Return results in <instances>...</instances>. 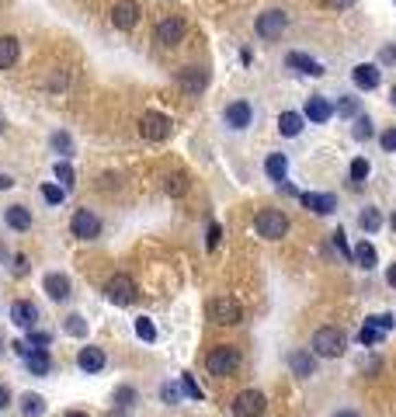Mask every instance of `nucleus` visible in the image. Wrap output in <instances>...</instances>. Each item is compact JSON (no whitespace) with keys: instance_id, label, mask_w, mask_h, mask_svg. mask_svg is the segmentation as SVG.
<instances>
[{"instance_id":"1","label":"nucleus","mask_w":396,"mask_h":417,"mask_svg":"<svg viewBox=\"0 0 396 417\" xmlns=\"http://www.w3.org/2000/svg\"><path fill=\"white\" fill-rule=\"evenodd\" d=\"M205 369H209V376H219V379L233 376L240 369V348H233V344H216L205 355Z\"/></svg>"},{"instance_id":"2","label":"nucleus","mask_w":396,"mask_h":417,"mask_svg":"<svg viewBox=\"0 0 396 417\" xmlns=\"http://www.w3.org/2000/svg\"><path fill=\"white\" fill-rule=\"evenodd\" d=\"M348 351V337L341 327H316L313 331V355L316 358H341Z\"/></svg>"},{"instance_id":"3","label":"nucleus","mask_w":396,"mask_h":417,"mask_svg":"<svg viewBox=\"0 0 396 417\" xmlns=\"http://www.w3.org/2000/svg\"><path fill=\"white\" fill-rule=\"evenodd\" d=\"M254 230L261 240H281L289 233V216L281 213V208H261L254 216Z\"/></svg>"},{"instance_id":"4","label":"nucleus","mask_w":396,"mask_h":417,"mask_svg":"<svg viewBox=\"0 0 396 417\" xmlns=\"http://www.w3.org/2000/svg\"><path fill=\"white\" fill-rule=\"evenodd\" d=\"M205 313H209V320H212V324H219V327H237V324L244 320L240 302H237V299H230V296H216V299H209Z\"/></svg>"},{"instance_id":"5","label":"nucleus","mask_w":396,"mask_h":417,"mask_svg":"<svg viewBox=\"0 0 396 417\" xmlns=\"http://www.w3.org/2000/svg\"><path fill=\"white\" fill-rule=\"evenodd\" d=\"M286 28H289V14L281 11V8H268V11H261L257 21H254V32H257V38H264V42H275Z\"/></svg>"},{"instance_id":"6","label":"nucleus","mask_w":396,"mask_h":417,"mask_svg":"<svg viewBox=\"0 0 396 417\" xmlns=\"http://www.w3.org/2000/svg\"><path fill=\"white\" fill-rule=\"evenodd\" d=\"M104 296H108V302H115V306H132L136 302V282H132V275H111L108 282H104Z\"/></svg>"},{"instance_id":"7","label":"nucleus","mask_w":396,"mask_h":417,"mask_svg":"<svg viewBox=\"0 0 396 417\" xmlns=\"http://www.w3.org/2000/svg\"><path fill=\"white\" fill-rule=\"evenodd\" d=\"M171 119H167L163 112H146L143 119H139V136L143 139H150V143H163L167 136H171Z\"/></svg>"},{"instance_id":"8","label":"nucleus","mask_w":396,"mask_h":417,"mask_svg":"<svg viewBox=\"0 0 396 417\" xmlns=\"http://www.w3.org/2000/svg\"><path fill=\"white\" fill-rule=\"evenodd\" d=\"M70 233L77 240H94L101 237V216L94 213V208H77L73 219H70Z\"/></svg>"},{"instance_id":"9","label":"nucleus","mask_w":396,"mask_h":417,"mask_svg":"<svg viewBox=\"0 0 396 417\" xmlns=\"http://www.w3.org/2000/svg\"><path fill=\"white\" fill-rule=\"evenodd\" d=\"M233 417H264V407H268V400H264V393L261 390H244V393H237L233 396Z\"/></svg>"},{"instance_id":"10","label":"nucleus","mask_w":396,"mask_h":417,"mask_svg":"<svg viewBox=\"0 0 396 417\" xmlns=\"http://www.w3.org/2000/svg\"><path fill=\"white\" fill-rule=\"evenodd\" d=\"M222 122L230 126L233 132H244V129L254 122V108H251V101H230V104H226V112H222Z\"/></svg>"},{"instance_id":"11","label":"nucleus","mask_w":396,"mask_h":417,"mask_svg":"<svg viewBox=\"0 0 396 417\" xmlns=\"http://www.w3.org/2000/svg\"><path fill=\"white\" fill-rule=\"evenodd\" d=\"M299 205L310 208V213H316V216H330L337 208V195H330V191H299Z\"/></svg>"},{"instance_id":"12","label":"nucleus","mask_w":396,"mask_h":417,"mask_svg":"<svg viewBox=\"0 0 396 417\" xmlns=\"http://www.w3.org/2000/svg\"><path fill=\"white\" fill-rule=\"evenodd\" d=\"M139 4L136 0H119L115 8H111V25L115 28H122V32H129V28H136L139 25Z\"/></svg>"},{"instance_id":"13","label":"nucleus","mask_w":396,"mask_h":417,"mask_svg":"<svg viewBox=\"0 0 396 417\" xmlns=\"http://www.w3.org/2000/svg\"><path fill=\"white\" fill-rule=\"evenodd\" d=\"M185 32H188L185 18L171 14V18H163V21L156 25V42H160V45H178V42L185 38Z\"/></svg>"},{"instance_id":"14","label":"nucleus","mask_w":396,"mask_h":417,"mask_svg":"<svg viewBox=\"0 0 396 417\" xmlns=\"http://www.w3.org/2000/svg\"><path fill=\"white\" fill-rule=\"evenodd\" d=\"M70 289H73V285H70V278H67L63 272H49V275L42 278V292H45L52 302H67V299H70Z\"/></svg>"},{"instance_id":"15","label":"nucleus","mask_w":396,"mask_h":417,"mask_svg":"<svg viewBox=\"0 0 396 417\" xmlns=\"http://www.w3.org/2000/svg\"><path fill=\"white\" fill-rule=\"evenodd\" d=\"M303 119H310V122H316V126H327V122L334 119V104H330L323 94H313V97L306 101V108H303Z\"/></svg>"},{"instance_id":"16","label":"nucleus","mask_w":396,"mask_h":417,"mask_svg":"<svg viewBox=\"0 0 396 417\" xmlns=\"http://www.w3.org/2000/svg\"><path fill=\"white\" fill-rule=\"evenodd\" d=\"M11 324H14V327H21V331H32V327L38 324V306H35V302H28V299L11 302Z\"/></svg>"},{"instance_id":"17","label":"nucleus","mask_w":396,"mask_h":417,"mask_svg":"<svg viewBox=\"0 0 396 417\" xmlns=\"http://www.w3.org/2000/svg\"><path fill=\"white\" fill-rule=\"evenodd\" d=\"M104 365H108V355H104L101 348H94V344H91V348H80V351H77V369H80V372L94 376V372H101V369H104Z\"/></svg>"},{"instance_id":"18","label":"nucleus","mask_w":396,"mask_h":417,"mask_svg":"<svg viewBox=\"0 0 396 417\" xmlns=\"http://www.w3.org/2000/svg\"><path fill=\"white\" fill-rule=\"evenodd\" d=\"M178 84H181L188 94H202V91L209 87V70H205V67H185V70L178 73Z\"/></svg>"},{"instance_id":"19","label":"nucleus","mask_w":396,"mask_h":417,"mask_svg":"<svg viewBox=\"0 0 396 417\" xmlns=\"http://www.w3.org/2000/svg\"><path fill=\"white\" fill-rule=\"evenodd\" d=\"M351 80H355V87H362V91H375V87L382 84V70H379L375 63H358V67L351 70Z\"/></svg>"},{"instance_id":"20","label":"nucleus","mask_w":396,"mask_h":417,"mask_svg":"<svg viewBox=\"0 0 396 417\" xmlns=\"http://www.w3.org/2000/svg\"><path fill=\"white\" fill-rule=\"evenodd\" d=\"M264 174H268L275 184L286 188V178H289V156H286V153H268V156H264Z\"/></svg>"},{"instance_id":"21","label":"nucleus","mask_w":396,"mask_h":417,"mask_svg":"<svg viewBox=\"0 0 396 417\" xmlns=\"http://www.w3.org/2000/svg\"><path fill=\"white\" fill-rule=\"evenodd\" d=\"M286 67H292V70H299V73H306V77H323V63H316L313 56H306V52H289L286 56Z\"/></svg>"},{"instance_id":"22","label":"nucleus","mask_w":396,"mask_h":417,"mask_svg":"<svg viewBox=\"0 0 396 417\" xmlns=\"http://www.w3.org/2000/svg\"><path fill=\"white\" fill-rule=\"evenodd\" d=\"M289 369L299 376V379H310L316 372V355L313 351H292L289 355Z\"/></svg>"},{"instance_id":"23","label":"nucleus","mask_w":396,"mask_h":417,"mask_svg":"<svg viewBox=\"0 0 396 417\" xmlns=\"http://www.w3.org/2000/svg\"><path fill=\"white\" fill-rule=\"evenodd\" d=\"M303 129H306L303 112H281V115H278V132L286 136V139H296Z\"/></svg>"},{"instance_id":"24","label":"nucleus","mask_w":396,"mask_h":417,"mask_svg":"<svg viewBox=\"0 0 396 417\" xmlns=\"http://www.w3.org/2000/svg\"><path fill=\"white\" fill-rule=\"evenodd\" d=\"M4 223L18 233L32 230V208L28 205H8V213H4Z\"/></svg>"},{"instance_id":"25","label":"nucleus","mask_w":396,"mask_h":417,"mask_svg":"<svg viewBox=\"0 0 396 417\" xmlns=\"http://www.w3.org/2000/svg\"><path fill=\"white\" fill-rule=\"evenodd\" d=\"M351 261L358 268H365V272H372L375 265H379V257H375V247L369 243V240H358L355 243V250H351Z\"/></svg>"},{"instance_id":"26","label":"nucleus","mask_w":396,"mask_h":417,"mask_svg":"<svg viewBox=\"0 0 396 417\" xmlns=\"http://www.w3.org/2000/svg\"><path fill=\"white\" fill-rule=\"evenodd\" d=\"M18 60V38L14 35H0V70H11Z\"/></svg>"},{"instance_id":"27","label":"nucleus","mask_w":396,"mask_h":417,"mask_svg":"<svg viewBox=\"0 0 396 417\" xmlns=\"http://www.w3.org/2000/svg\"><path fill=\"white\" fill-rule=\"evenodd\" d=\"M45 407H49V403H45L42 393H25V396H21V414H25V417H42Z\"/></svg>"},{"instance_id":"28","label":"nucleus","mask_w":396,"mask_h":417,"mask_svg":"<svg viewBox=\"0 0 396 417\" xmlns=\"http://www.w3.org/2000/svg\"><path fill=\"white\" fill-rule=\"evenodd\" d=\"M25 365H28L32 376H45V372L52 369V358H49V351H32V355L25 358Z\"/></svg>"},{"instance_id":"29","label":"nucleus","mask_w":396,"mask_h":417,"mask_svg":"<svg viewBox=\"0 0 396 417\" xmlns=\"http://www.w3.org/2000/svg\"><path fill=\"white\" fill-rule=\"evenodd\" d=\"M358 223H362V230H365V233H375V230H382V213H379L375 205H369V208H362Z\"/></svg>"},{"instance_id":"30","label":"nucleus","mask_w":396,"mask_h":417,"mask_svg":"<svg viewBox=\"0 0 396 417\" xmlns=\"http://www.w3.org/2000/svg\"><path fill=\"white\" fill-rule=\"evenodd\" d=\"M369 160H365V156H355V160H351V167H348V174H351V188H362L365 184V178H369Z\"/></svg>"},{"instance_id":"31","label":"nucleus","mask_w":396,"mask_h":417,"mask_svg":"<svg viewBox=\"0 0 396 417\" xmlns=\"http://www.w3.org/2000/svg\"><path fill=\"white\" fill-rule=\"evenodd\" d=\"M63 331H67L70 337H87V320L80 317V313H70L67 324H63Z\"/></svg>"},{"instance_id":"32","label":"nucleus","mask_w":396,"mask_h":417,"mask_svg":"<svg viewBox=\"0 0 396 417\" xmlns=\"http://www.w3.org/2000/svg\"><path fill=\"white\" fill-rule=\"evenodd\" d=\"M136 337H139V341H146V344H153V341H156V327H153V320H150V317H136Z\"/></svg>"},{"instance_id":"33","label":"nucleus","mask_w":396,"mask_h":417,"mask_svg":"<svg viewBox=\"0 0 396 417\" xmlns=\"http://www.w3.org/2000/svg\"><path fill=\"white\" fill-rule=\"evenodd\" d=\"M49 344H52V334H49V331H38V327L28 331V348H32V351H45Z\"/></svg>"},{"instance_id":"34","label":"nucleus","mask_w":396,"mask_h":417,"mask_svg":"<svg viewBox=\"0 0 396 417\" xmlns=\"http://www.w3.org/2000/svg\"><path fill=\"white\" fill-rule=\"evenodd\" d=\"M167 195H174V198H181L185 191H188V174H171V178H167Z\"/></svg>"},{"instance_id":"35","label":"nucleus","mask_w":396,"mask_h":417,"mask_svg":"<svg viewBox=\"0 0 396 417\" xmlns=\"http://www.w3.org/2000/svg\"><path fill=\"white\" fill-rule=\"evenodd\" d=\"M56 178H60V184L70 191L73 188V181H77V174H73V167L67 164V160H60V164H56Z\"/></svg>"},{"instance_id":"36","label":"nucleus","mask_w":396,"mask_h":417,"mask_svg":"<svg viewBox=\"0 0 396 417\" xmlns=\"http://www.w3.org/2000/svg\"><path fill=\"white\" fill-rule=\"evenodd\" d=\"M42 198H45L49 205H60V202L67 198V188H60V184H42Z\"/></svg>"},{"instance_id":"37","label":"nucleus","mask_w":396,"mask_h":417,"mask_svg":"<svg viewBox=\"0 0 396 417\" xmlns=\"http://www.w3.org/2000/svg\"><path fill=\"white\" fill-rule=\"evenodd\" d=\"M52 146L70 156V153H73V136H70V132H52Z\"/></svg>"},{"instance_id":"38","label":"nucleus","mask_w":396,"mask_h":417,"mask_svg":"<svg viewBox=\"0 0 396 417\" xmlns=\"http://www.w3.org/2000/svg\"><path fill=\"white\" fill-rule=\"evenodd\" d=\"M365 324H369V327H375V331H382V334H386V331H389V327H393V313H375V317H369V320H365Z\"/></svg>"},{"instance_id":"39","label":"nucleus","mask_w":396,"mask_h":417,"mask_svg":"<svg viewBox=\"0 0 396 417\" xmlns=\"http://www.w3.org/2000/svg\"><path fill=\"white\" fill-rule=\"evenodd\" d=\"M181 390H185V393H188L191 400H202V396H205V393L198 390V383L191 379V372H181Z\"/></svg>"},{"instance_id":"40","label":"nucleus","mask_w":396,"mask_h":417,"mask_svg":"<svg viewBox=\"0 0 396 417\" xmlns=\"http://www.w3.org/2000/svg\"><path fill=\"white\" fill-rule=\"evenodd\" d=\"M372 136V119L369 115H358V122H355V139L362 143V139H369Z\"/></svg>"},{"instance_id":"41","label":"nucleus","mask_w":396,"mask_h":417,"mask_svg":"<svg viewBox=\"0 0 396 417\" xmlns=\"http://www.w3.org/2000/svg\"><path fill=\"white\" fill-rule=\"evenodd\" d=\"M115 403H119V407H132V403H136V390H132V386H119V390H115Z\"/></svg>"},{"instance_id":"42","label":"nucleus","mask_w":396,"mask_h":417,"mask_svg":"<svg viewBox=\"0 0 396 417\" xmlns=\"http://www.w3.org/2000/svg\"><path fill=\"white\" fill-rule=\"evenodd\" d=\"M379 143H382V150H386V153H396V126L382 129V132H379Z\"/></svg>"},{"instance_id":"43","label":"nucleus","mask_w":396,"mask_h":417,"mask_svg":"<svg viewBox=\"0 0 396 417\" xmlns=\"http://www.w3.org/2000/svg\"><path fill=\"white\" fill-rule=\"evenodd\" d=\"M160 396H163V403H178V400H181L178 383H163V386H160Z\"/></svg>"},{"instance_id":"44","label":"nucleus","mask_w":396,"mask_h":417,"mask_svg":"<svg viewBox=\"0 0 396 417\" xmlns=\"http://www.w3.org/2000/svg\"><path fill=\"white\" fill-rule=\"evenodd\" d=\"M358 341H362V344H379V341H382V331H375V327L365 324V327L358 331Z\"/></svg>"},{"instance_id":"45","label":"nucleus","mask_w":396,"mask_h":417,"mask_svg":"<svg viewBox=\"0 0 396 417\" xmlns=\"http://www.w3.org/2000/svg\"><path fill=\"white\" fill-rule=\"evenodd\" d=\"M219 240H222V226L219 223H209V250H216Z\"/></svg>"},{"instance_id":"46","label":"nucleus","mask_w":396,"mask_h":417,"mask_svg":"<svg viewBox=\"0 0 396 417\" xmlns=\"http://www.w3.org/2000/svg\"><path fill=\"white\" fill-rule=\"evenodd\" d=\"M334 243H337V250H341V254L351 261V247H348V240H345V230H337V233H334Z\"/></svg>"},{"instance_id":"47","label":"nucleus","mask_w":396,"mask_h":417,"mask_svg":"<svg viewBox=\"0 0 396 417\" xmlns=\"http://www.w3.org/2000/svg\"><path fill=\"white\" fill-rule=\"evenodd\" d=\"M355 112H358V101L345 97V101H341V115H345V119H355Z\"/></svg>"},{"instance_id":"48","label":"nucleus","mask_w":396,"mask_h":417,"mask_svg":"<svg viewBox=\"0 0 396 417\" xmlns=\"http://www.w3.org/2000/svg\"><path fill=\"white\" fill-rule=\"evenodd\" d=\"M8 407H11V390L0 383V410H8Z\"/></svg>"},{"instance_id":"49","label":"nucleus","mask_w":396,"mask_h":417,"mask_svg":"<svg viewBox=\"0 0 396 417\" xmlns=\"http://www.w3.org/2000/svg\"><path fill=\"white\" fill-rule=\"evenodd\" d=\"M323 4H327V8H334V11H345V8H351V4H355V0H323Z\"/></svg>"},{"instance_id":"50","label":"nucleus","mask_w":396,"mask_h":417,"mask_svg":"<svg viewBox=\"0 0 396 417\" xmlns=\"http://www.w3.org/2000/svg\"><path fill=\"white\" fill-rule=\"evenodd\" d=\"M14 272H18V275H25V272H28V257H25V254H18V257H14Z\"/></svg>"},{"instance_id":"51","label":"nucleus","mask_w":396,"mask_h":417,"mask_svg":"<svg viewBox=\"0 0 396 417\" xmlns=\"http://www.w3.org/2000/svg\"><path fill=\"white\" fill-rule=\"evenodd\" d=\"M386 282H389V285H393V289H396V261H393V265H389V268H386Z\"/></svg>"},{"instance_id":"52","label":"nucleus","mask_w":396,"mask_h":417,"mask_svg":"<svg viewBox=\"0 0 396 417\" xmlns=\"http://www.w3.org/2000/svg\"><path fill=\"white\" fill-rule=\"evenodd\" d=\"M382 60H386V63H396V45H389V49L382 52Z\"/></svg>"},{"instance_id":"53","label":"nucleus","mask_w":396,"mask_h":417,"mask_svg":"<svg viewBox=\"0 0 396 417\" xmlns=\"http://www.w3.org/2000/svg\"><path fill=\"white\" fill-rule=\"evenodd\" d=\"M11 184H14V178H11V174H0V191L11 188Z\"/></svg>"},{"instance_id":"54","label":"nucleus","mask_w":396,"mask_h":417,"mask_svg":"<svg viewBox=\"0 0 396 417\" xmlns=\"http://www.w3.org/2000/svg\"><path fill=\"white\" fill-rule=\"evenodd\" d=\"M334 417H358V414H355V410H337Z\"/></svg>"},{"instance_id":"55","label":"nucleus","mask_w":396,"mask_h":417,"mask_svg":"<svg viewBox=\"0 0 396 417\" xmlns=\"http://www.w3.org/2000/svg\"><path fill=\"white\" fill-rule=\"evenodd\" d=\"M63 417H87V414H84V410H67Z\"/></svg>"},{"instance_id":"56","label":"nucleus","mask_w":396,"mask_h":417,"mask_svg":"<svg viewBox=\"0 0 396 417\" xmlns=\"http://www.w3.org/2000/svg\"><path fill=\"white\" fill-rule=\"evenodd\" d=\"M389 97H393V108H396V87H393V91H389Z\"/></svg>"},{"instance_id":"57","label":"nucleus","mask_w":396,"mask_h":417,"mask_svg":"<svg viewBox=\"0 0 396 417\" xmlns=\"http://www.w3.org/2000/svg\"><path fill=\"white\" fill-rule=\"evenodd\" d=\"M389 223H393V230H396V213H393V219H389Z\"/></svg>"},{"instance_id":"58","label":"nucleus","mask_w":396,"mask_h":417,"mask_svg":"<svg viewBox=\"0 0 396 417\" xmlns=\"http://www.w3.org/2000/svg\"><path fill=\"white\" fill-rule=\"evenodd\" d=\"M0 351H4V334H0Z\"/></svg>"},{"instance_id":"59","label":"nucleus","mask_w":396,"mask_h":417,"mask_svg":"<svg viewBox=\"0 0 396 417\" xmlns=\"http://www.w3.org/2000/svg\"><path fill=\"white\" fill-rule=\"evenodd\" d=\"M0 129H4V119H0Z\"/></svg>"}]
</instances>
